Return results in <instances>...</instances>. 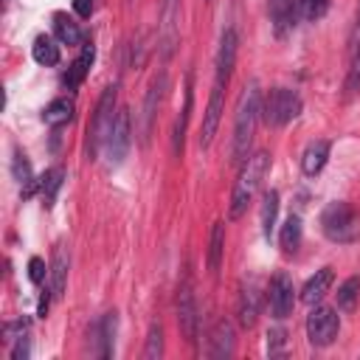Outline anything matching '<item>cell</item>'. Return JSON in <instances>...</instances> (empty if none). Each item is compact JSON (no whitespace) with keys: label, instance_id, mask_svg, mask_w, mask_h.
I'll return each mask as SVG.
<instances>
[{"label":"cell","instance_id":"obj_1","mask_svg":"<svg viewBox=\"0 0 360 360\" xmlns=\"http://www.w3.org/2000/svg\"><path fill=\"white\" fill-rule=\"evenodd\" d=\"M262 115V90L259 82H248L233 112V143H231V163L242 166L250 155V143L256 135V124Z\"/></svg>","mask_w":360,"mask_h":360},{"label":"cell","instance_id":"obj_2","mask_svg":"<svg viewBox=\"0 0 360 360\" xmlns=\"http://www.w3.org/2000/svg\"><path fill=\"white\" fill-rule=\"evenodd\" d=\"M267 169H270V155L264 149L250 152L248 160L239 166V174L233 180V191H231V205H228V217L231 219H239L248 211V205L253 202Z\"/></svg>","mask_w":360,"mask_h":360},{"label":"cell","instance_id":"obj_3","mask_svg":"<svg viewBox=\"0 0 360 360\" xmlns=\"http://www.w3.org/2000/svg\"><path fill=\"white\" fill-rule=\"evenodd\" d=\"M321 231L335 245H349L360 239V214L349 202H329L321 214Z\"/></svg>","mask_w":360,"mask_h":360},{"label":"cell","instance_id":"obj_4","mask_svg":"<svg viewBox=\"0 0 360 360\" xmlns=\"http://www.w3.org/2000/svg\"><path fill=\"white\" fill-rule=\"evenodd\" d=\"M115 96H118V93H115V84L104 87L101 96H98L93 121H90V127H87V158H90V160H96L98 152H104V143H107V138H110V132H112V124H115V115H118V110H115Z\"/></svg>","mask_w":360,"mask_h":360},{"label":"cell","instance_id":"obj_5","mask_svg":"<svg viewBox=\"0 0 360 360\" xmlns=\"http://www.w3.org/2000/svg\"><path fill=\"white\" fill-rule=\"evenodd\" d=\"M301 96L295 90H287V87H276L267 93L264 104H262V118L267 127H284L290 124L292 118H298L301 112Z\"/></svg>","mask_w":360,"mask_h":360},{"label":"cell","instance_id":"obj_6","mask_svg":"<svg viewBox=\"0 0 360 360\" xmlns=\"http://www.w3.org/2000/svg\"><path fill=\"white\" fill-rule=\"evenodd\" d=\"M338 329H340V318H338V309L326 307V304H312L309 315H307V338L312 346H329L335 338H338Z\"/></svg>","mask_w":360,"mask_h":360},{"label":"cell","instance_id":"obj_7","mask_svg":"<svg viewBox=\"0 0 360 360\" xmlns=\"http://www.w3.org/2000/svg\"><path fill=\"white\" fill-rule=\"evenodd\" d=\"M129 143H132V118H129V110L121 107L118 115H115L112 132H110V138H107V143H104V155H107V160H110L112 166H118V163L127 158Z\"/></svg>","mask_w":360,"mask_h":360},{"label":"cell","instance_id":"obj_8","mask_svg":"<svg viewBox=\"0 0 360 360\" xmlns=\"http://www.w3.org/2000/svg\"><path fill=\"white\" fill-rule=\"evenodd\" d=\"M267 304H270V315L273 318H287L295 307V287H292V278L278 270L273 278H270V287H267Z\"/></svg>","mask_w":360,"mask_h":360},{"label":"cell","instance_id":"obj_9","mask_svg":"<svg viewBox=\"0 0 360 360\" xmlns=\"http://www.w3.org/2000/svg\"><path fill=\"white\" fill-rule=\"evenodd\" d=\"M180 42V0H163L160 8V56L169 59Z\"/></svg>","mask_w":360,"mask_h":360},{"label":"cell","instance_id":"obj_10","mask_svg":"<svg viewBox=\"0 0 360 360\" xmlns=\"http://www.w3.org/2000/svg\"><path fill=\"white\" fill-rule=\"evenodd\" d=\"M236 48H239V37H236V31H233V28H225V31H222V39H219V51H217L214 84L228 87L231 73H233V65H236Z\"/></svg>","mask_w":360,"mask_h":360},{"label":"cell","instance_id":"obj_11","mask_svg":"<svg viewBox=\"0 0 360 360\" xmlns=\"http://www.w3.org/2000/svg\"><path fill=\"white\" fill-rule=\"evenodd\" d=\"M197 301H194V290H191V281H183L177 287V323H180V332L186 340H194L197 338Z\"/></svg>","mask_w":360,"mask_h":360},{"label":"cell","instance_id":"obj_12","mask_svg":"<svg viewBox=\"0 0 360 360\" xmlns=\"http://www.w3.org/2000/svg\"><path fill=\"white\" fill-rule=\"evenodd\" d=\"M166 73L160 70V76H155V82L149 84L146 90V98H143V115H141V143L146 146L149 143V135H152V124H155V115H158V107L163 101V93H166Z\"/></svg>","mask_w":360,"mask_h":360},{"label":"cell","instance_id":"obj_13","mask_svg":"<svg viewBox=\"0 0 360 360\" xmlns=\"http://www.w3.org/2000/svg\"><path fill=\"white\" fill-rule=\"evenodd\" d=\"M222 107H225V87L214 84L211 96H208V107L202 112V135H200V146L202 149H208L214 143V135H217L219 121H222Z\"/></svg>","mask_w":360,"mask_h":360},{"label":"cell","instance_id":"obj_14","mask_svg":"<svg viewBox=\"0 0 360 360\" xmlns=\"http://www.w3.org/2000/svg\"><path fill=\"white\" fill-rule=\"evenodd\" d=\"M259 301H262V292H259V284L256 278H250L248 284H242L239 290V304H236V315H239V326L250 329L259 318Z\"/></svg>","mask_w":360,"mask_h":360},{"label":"cell","instance_id":"obj_15","mask_svg":"<svg viewBox=\"0 0 360 360\" xmlns=\"http://www.w3.org/2000/svg\"><path fill=\"white\" fill-rule=\"evenodd\" d=\"M236 346V335H233V323L231 321H217L211 335H208V357H231Z\"/></svg>","mask_w":360,"mask_h":360},{"label":"cell","instance_id":"obj_16","mask_svg":"<svg viewBox=\"0 0 360 360\" xmlns=\"http://www.w3.org/2000/svg\"><path fill=\"white\" fill-rule=\"evenodd\" d=\"M270 14L276 34H287L295 28V20L301 17V0H270Z\"/></svg>","mask_w":360,"mask_h":360},{"label":"cell","instance_id":"obj_17","mask_svg":"<svg viewBox=\"0 0 360 360\" xmlns=\"http://www.w3.org/2000/svg\"><path fill=\"white\" fill-rule=\"evenodd\" d=\"M326 160H329V141H323V138L309 141L307 149H304V155H301V172L307 177H315L326 166Z\"/></svg>","mask_w":360,"mask_h":360},{"label":"cell","instance_id":"obj_18","mask_svg":"<svg viewBox=\"0 0 360 360\" xmlns=\"http://www.w3.org/2000/svg\"><path fill=\"white\" fill-rule=\"evenodd\" d=\"M93 59H96V48H93V42H84V45H82V53L73 59V65H70L68 73H65V87H68V90H76V87L84 82V76L90 73Z\"/></svg>","mask_w":360,"mask_h":360},{"label":"cell","instance_id":"obj_19","mask_svg":"<svg viewBox=\"0 0 360 360\" xmlns=\"http://www.w3.org/2000/svg\"><path fill=\"white\" fill-rule=\"evenodd\" d=\"M332 278H335V273H332V267H321V270H315V276H309L307 278V284H304V290H301V301L304 304H318L326 292H329V287H332Z\"/></svg>","mask_w":360,"mask_h":360},{"label":"cell","instance_id":"obj_20","mask_svg":"<svg viewBox=\"0 0 360 360\" xmlns=\"http://www.w3.org/2000/svg\"><path fill=\"white\" fill-rule=\"evenodd\" d=\"M68 264H70V256H68L65 245H59V248L53 250V259H51V273H48L53 298H62V295H65V284H68Z\"/></svg>","mask_w":360,"mask_h":360},{"label":"cell","instance_id":"obj_21","mask_svg":"<svg viewBox=\"0 0 360 360\" xmlns=\"http://www.w3.org/2000/svg\"><path fill=\"white\" fill-rule=\"evenodd\" d=\"M73 112H76V104H73V98H53L45 110H42V121L48 124V127H65L70 118H73Z\"/></svg>","mask_w":360,"mask_h":360},{"label":"cell","instance_id":"obj_22","mask_svg":"<svg viewBox=\"0 0 360 360\" xmlns=\"http://www.w3.org/2000/svg\"><path fill=\"white\" fill-rule=\"evenodd\" d=\"M191 104H194V90H191V76L186 79V101H183V112L174 121V155H183V141H186V129H188V118H191Z\"/></svg>","mask_w":360,"mask_h":360},{"label":"cell","instance_id":"obj_23","mask_svg":"<svg viewBox=\"0 0 360 360\" xmlns=\"http://www.w3.org/2000/svg\"><path fill=\"white\" fill-rule=\"evenodd\" d=\"M222 253H225V222H214L211 236H208V270L217 273L222 264Z\"/></svg>","mask_w":360,"mask_h":360},{"label":"cell","instance_id":"obj_24","mask_svg":"<svg viewBox=\"0 0 360 360\" xmlns=\"http://www.w3.org/2000/svg\"><path fill=\"white\" fill-rule=\"evenodd\" d=\"M56 42H59V39H53V37H48V34H39V37L34 39V48H31L34 59H37L39 65H45V68L56 65V62H59V45H56Z\"/></svg>","mask_w":360,"mask_h":360},{"label":"cell","instance_id":"obj_25","mask_svg":"<svg viewBox=\"0 0 360 360\" xmlns=\"http://www.w3.org/2000/svg\"><path fill=\"white\" fill-rule=\"evenodd\" d=\"M11 174L14 180L22 186V197H31L34 188H37V180H34V172H31V163L25 160L22 152H14V160H11Z\"/></svg>","mask_w":360,"mask_h":360},{"label":"cell","instance_id":"obj_26","mask_svg":"<svg viewBox=\"0 0 360 360\" xmlns=\"http://www.w3.org/2000/svg\"><path fill=\"white\" fill-rule=\"evenodd\" d=\"M53 34H56V39L62 45H79L82 42V31L68 14H56L53 17Z\"/></svg>","mask_w":360,"mask_h":360},{"label":"cell","instance_id":"obj_27","mask_svg":"<svg viewBox=\"0 0 360 360\" xmlns=\"http://www.w3.org/2000/svg\"><path fill=\"white\" fill-rule=\"evenodd\" d=\"M276 217H278V191L276 188H270V191H264V197H262V233L270 239V233H273V228H276Z\"/></svg>","mask_w":360,"mask_h":360},{"label":"cell","instance_id":"obj_28","mask_svg":"<svg viewBox=\"0 0 360 360\" xmlns=\"http://www.w3.org/2000/svg\"><path fill=\"white\" fill-rule=\"evenodd\" d=\"M62 180H65V169H51V172H45V177L39 180V191H42V205L45 208H51L53 205V200H56V191L62 188Z\"/></svg>","mask_w":360,"mask_h":360},{"label":"cell","instance_id":"obj_29","mask_svg":"<svg viewBox=\"0 0 360 360\" xmlns=\"http://www.w3.org/2000/svg\"><path fill=\"white\" fill-rule=\"evenodd\" d=\"M357 298H360V278L352 276V278H346V281L338 287V309L352 312V309L357 307Z\"/></svg>","mask_w":360,"mask_h":360},{"label":"cell","instance_id":"obj_30","mask_svg":"<svg viewBox=\"0 0 360 360\" xmlns=\"http://www.w3.org/2000/svg\"><path fill=\"white\" fill-rule=\"evenodd\" d=\"M278 242H281V248L287 250V253H292L298 245H301V219L298 217H287V222L281 225V233H278Z\"/></svg>","mask_w":360,"mask_h":360},{"label":"cell","instance_id":"obj_31","mask_svg":"<svg viewBox=\"0 0 360 360\" xmlns=\"http://www.w3.org/2000/svg\"><path fill=\"white\" fill-rule=\"evenodd\" d=\"M115 312H107L104 318H101V323H98V340H101V349H98V354L101 357H110L112 354V340H115Z\"/></svg>","mask_w":360,"mask_h":360},{"label":"cell","instance_id":"obj_32","mask_svg":"<svg viewBox=\"0 0 360 360\" xmlns=\"http://www.w3.org/2000/svg\"><path fill=\"white\" fill-rule=\"evenodd\" d=\"M163 354V326L155 321L146 332V349H143V357L146 360H158Z\"/></svg>","mask_w":360,"mask_h":360},{"label":"cell","instance_id":"obj_33","mask_svg":"<svg viewBox=\"0 0 360 360\" xmlns=\"http://www.w3.org/2000/svg\"><path fill=\"white\" fill-rule=\"evenodd\" d=\"M329 8V0H301V17L304 20H321Z\"/></svg>","mask_w":360,"mask_h":360},{"label":"cell","instance_id":"obj_34","mask_svg":"<svg viewBox=\"0 0 360 360\" xmlns=\"http://www.w3.org/2000/svg\"><path fill=\"white\" fill-rule=\"evenodd\" d=\"M284 343H287V332L281 326H276V329L267 332V352L270 354H281L284 352Z\"/></svg>","mask_w":360,"mask_h":360},{"label":"cell","instance_id":"obj_35","mask_svg":"<svg viewBox=\"0 0 360 360\" xmlns=\"http://www.w3.org/2000/svg\"><path fill=\"white\" fill-rule=\"evenodd\" d=\"M3 335H6V340H17L20 335H28V318H17V321L6 323Z\"/></svg>","mask_w":360,"mask_h":360},{"label":"cell","instance_id":"obj_36","mask_svg":"<svg viewBox=\"0 0 360 360\" xmlns=\"http://www.w3.org/2000/svg\"><path fill=\"white\" fill-rule=\"evenodd\" d=\"M28 357H31V340L28 335H20L11 346V360H28Z\"/></svg>","mask_w":360,"mask_h":360},{"label":"cell","instance_id":"obj_37","mask_svg":"<svg viewBox=\"0 0 360 360\" xmlns=\"http://www.w3.org/2000/svg\"><path fill=\"white\" fill-rule=\"evenodd\" d=\"M28 278L34 284H42L45 281V262L39 256H31V262H28Z\"/></svg>","mask_w":360,"mask_h":360},{"label":"cell","instance_id":"obj_38","mask_svg":"<svg viewBox=\"0 0 360 360\" xmlns=\"http://www.w3.org/2000/svg\"><path fill=\"white\" fill-rule=\"evenodd\" d=\"M349 90H360V51H354V59H352V68H349V82H346Z\"/></svg>","mask_w":360,"mask_h":360},{"label":"cell","instance_id":"obj_39","mask_svg":"<svg viewBox=\"0 0 360 360\" xmlns=\"http://www.w3.org/2000/svg\"><path fill=\"white\" fill-rule=\"evenodd\" d=\"M73 8L79 17H90L93 14V0H73Z\"/></svg>","mask_w":360,"mask_h":360},{"label":"cell","instance_id":"obj_40","mask_svg":"<svg viewBox=\"0 0 360 360\" xmlns=\"http://www.w3.org/2000/svg\"><path fill=\"white\" fill-rule=\"evenodd\" d=\"M349 45H352L354 51H360V11H357V22H354V28H352V37H349Z\"/></svg>","mask_w":360,"mask_h":360}]
</instances>
